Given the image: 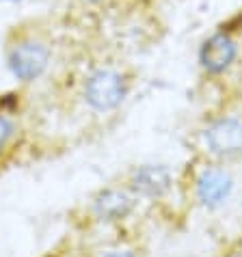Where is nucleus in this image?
Returning <instances> with one entry per match:
<instances>
[{"mask_svg":"<svg viewBox=\"0 0 242 257\" xmlns=\"http://www.w3.org/2000/svg\"><path fill=\"white\" fill-rule=\"evenodd\" d=\"M231 177L223 173L218 169H212V171H205V173L199 177L197 182V195L201 199L203 205L208 208H214V205H220L229 197L231 192Z\"/></svg>","mask_w":242,"mask_h":257,"instance_id":"5","label":"nucleus"},{"mask_svg":"<svg viewBox=\"0 0 242 257\" xmlns=\"http://www.w3.org/2000/svg\"><path fill=\"white\" fill-rule=\"evenodd\" d=\"M171 175L165 167H141L132 177V188L145 197H160L162 192L169 190Z\"/></svg>","mask_w":242,"mask_h":257,"instance_id":"6","label":"nucleus"},{"mask_svg":"<svg viewBox=\"0 0 242 257\" xmlns=\"http://www.w3.org/2000/svg\"><path fill=\"white\" fill-rule=\"evenodd\" d=\"M5 3H18V0H5Z\"/></svg>","mask_w":242,"mask_h":257,"instance_id":"11","label":"nucleus"},{"mask_svg":"<svg viewBox=\"0 0 242 257\" xmlns=\"http://www.w3.org/2000/svg\"><path fill=\"white\" fill-rule=\"evenodd\" d=\"M84 3H89V5H104V3H108V0H84Z\"/></svg>","mask_w":242,"mask_h":257,"instance_id":"10","label":"nucleus"},{"mask_svg":"<svg viewBox=\"0 0 242 257\" xmlns=\"http://www.w3.org/2000/svg\"><path fill=\"white\" fill-rule=\"evenodd\" d=\"M13 137V123L11 119L5 115V112H0V152L7 147V143L11 141Z\"/></svg>","mask_w":242,"mask_h":257,"instance_id":"8","label":"nucleus"},{"mask_svg":"<svg viewBox=\"0 0 242 257\" xmlns=\"http://www.w3.org/2000/svg\"><path fill=\"white\" fill-rule=\"evenodd\" d=\"M132 205H134V201L126 190L110 188V190H104L102 195L95 199V214L102 220H119L130 214Z\"/></svg>","mask_w":242,"mask_h":257,"instance_id":"7","label":"nucleus"},{"mask_svg":"<svg viewBox=\"0 0 242 257\" xmlns=\"http://www.w3.org/2000/svg\"><path fill=\"white\" fill-rule=\"evenodd\" d=\"M104 257H134L132 253H128V251H112L108 255H104Z\"/></svg>","mask_w":242,"mask_h":257,"instance_id":"9","label":"nucleus"},{"mask_svg":"<svg viewBox=\"0 0 242 257\" xmlns=\"http://www.w3.org/2000/svg\"><path fill=\"white\" fill-rule=\"evenodd\" d=\"M208 147L218 156H231L242 149V121L236 117H223L214 121L205 132Z\"/></svg>","mask_w":242,"mask_h":257,"instance_id":"4","label":"nucleus"},{"mask_svg":"<svg viewBox=\"0 0 242 257\" xmlns=\"http://www.w3.org/2000/svg\"><path fill=\"white\" fill-rule=\"evenodd\" d=\"M50 46L35 33H20L7 46V67L18 80L33 82L50 65Z\"/></svg>","mask_w":242,"mask_h":257,"instance_id":"1","label":"nucleus"},{"mask_svg":"<svg viewBox=\"0 0 242 257\" xmlns=\"http://www.w3.org/2000/svg\"><path fill=\"white\" fill-rule=\"evenodd\" d=\"M128 95V80L119 69H95L84 82V99L93 110L106 112L124 102Z\"/></svg>","mask_w":242,"mask_h":257,"instance_id":"2","label":"nucleus"},{"mask_svg":"<svg viewBox=\"0 0 242 257\" xmlns=\"http://www.w3.org/2000/svg\"><path fill=\"white\" fill-rule=\"evenodd\" d=\"M238 56V44L229 31H216L199 48V63L208 74H223Z\"/></svg>","mask_w":242,"mask_h":257,"instance_id":"3","label":"nucleus"}]
</instances>
